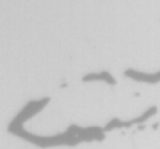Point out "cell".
Here are the masks:
<instances>
[{
    "instance_id": "1",
    "label": "cell",
    "mask_w": 160,
    "mask_h": 149,
    "mask_svg": "<svg viewBox=\"0 0 160 149\" xmlns=\"http://www.w3.org/2000/svg\"><path fill=\"white\" fill-rule=\"evenodd\" d=\"M8 132L17 135L41 148H48L55 146H76L81 142H102L105 138L103 128L98 126L80 127L79 125L72 124L62 134H57L54 136H38L25 131L23 126L8 127Z\"/></svg>"
},
{
    "instance_id": "2",
    "label": "cell",
    "mask_w": 160,
    "mask_h": 149,
    "mask_svg": "<svg viewBox=\"0 0 160 149\" xmlns=\"http://www.w3.org/2000/svg\"><path fill=\"white\" fill-rule=\"evenodd\" d=\"M51 98L46 97V98H43L41 100H32L30 101L28 104H25L23 107V109L14 116L13 120L10 122L9 127H17V126H23V123L25 121L30 120L33 115L38 114V112H41L45 107L47 105V103L49 102Z\"/></svg>"
},
{
    "instance_id": "3",
    "label": "cell",
    "mask_w": 160,
    "mask_h": 149,
    "mask_svg": "<svg viewBox=\"0 0 160 149\" xmlns=\"http://www.w3.org/2000/svg\"><path fill=\"white\" fill-rule=\"evenodd\" d=\"M157 112H158L157 107L153 105V107H150L149 109H147L142 115L137 116V117L133 118V120H131V121H121L120 118H113V120H111L104 127H103V131L109 132L115 128H123V127L128 128V127L133 126V125H135V124L140 125V123H144L145 121L149 120V118L155 115Z\"/></svg>"
},
{
    "instance_id": "4",
    "label": "cell",
    "mask_w": 160,
    "mask_h": 149,
    "mask_svg": "<svg viewBox=\"0 0 160 149\" xmlns=\"http://www.w3.org/2000/svg\"><path fill=\"white\" fill-rule=\"evenodd\" d=\"M124 76L127 77V78L133 79V80L150 83V85H155V83L160 82V71H157L155 73H147V72H142V71L135 70V69L128 68L124 71Z\"/></svg>"
},
{
    "instance_id": "5",
    "label": "cell",
    "mask_w": 160,
    "mask_h": 149,
    "mask_svg": "<svg viewBox=\"0 0 160 149\" xmlns=\"http://www.w3.org/2000/svg\"><path fill=\"white\" fill-rule=\"evenodd\" d=\"M83 82H91V81H104L108 85H116V79L112 76L109 71H101V72H90L82 77Z\"/></svg>"
}]
</instances>
